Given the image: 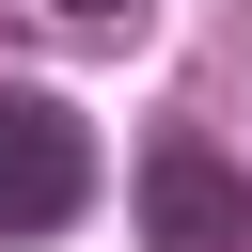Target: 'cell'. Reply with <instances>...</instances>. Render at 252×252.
<instances>
[{
  "mask_svg": "<svg viewBox=\"0 0 252 252\" xmlns=\"http://www.w3.org/2000/svg\"><path fill=\"white\" fill-rule=\"evenodd\" d=\"M94 205V126L63 94H0V236H63Z\"/></svg>",
  "mask_w": 252,
  "mask_h": 252,
  "instance_id": "obj_1",
  "label": "cell"
},
{
  "mask_svg": "<svg viewBox=\"0 0 252 252\" xmlns=\"http://www.w3.org/2000/svg\"><path fill=\"white\" fill-rule=\"evenodd\" d=\"M142 252H252V173L205 142H158L142 158Z\"/></svg>",
  "mask_w": 252,
  "mask_h": 252,
  "instance_id": "obj_2",
  "label": "cell"
},
{
  "mask_svg": "<svg viewBox=\"0 0 252 252\" xmlns=\"http://www.w3.org/2000/svg\"><path fill=\"white\" fill-rule=\"evenodd\" d=\"M63 16H94V32H110V16H142V0H63Z\"/></svg>",
  "mask_w": 252,
  "mask_h": 252,
  "instance_id": "obj_3",
  "label": "cell"
}]
</instances>
